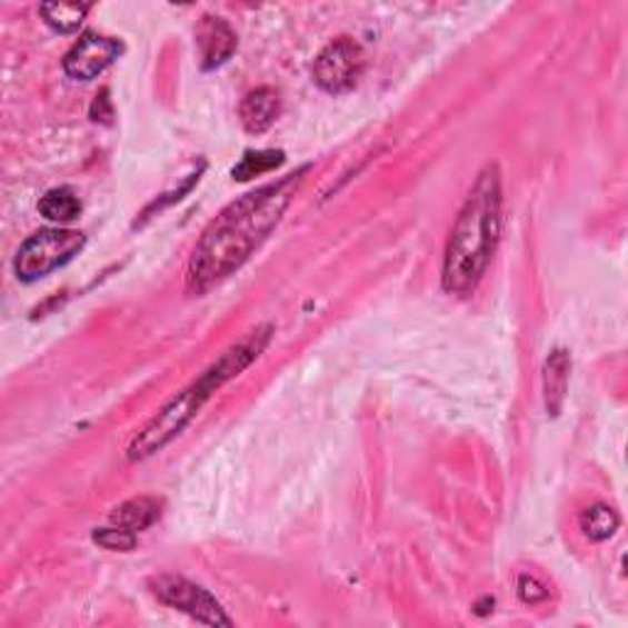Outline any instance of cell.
I'll return each mask as SVG.
<instances>
[{
    "mask_svg": "<svg viewBox=\"0 0 628 628\" xmlns=\"http://www.w3.org/2000/svg\"><path fill=\"white\" fill-rule=\"evenodd\" d=\"M302 175L305 170L258 187L256 192L243 195L223 209L201 233L189 256L187 288L201 295L231 278L278 227L295 197V189L302 182Z\"/></svg>",
    "mask_w": 628,
    "mask_h": 628,
    "instance_id": "1",
    "label": "cell"
},
{
    "mask_svg": "<svg viewBox=\"0 0 628 628\" xmlns=\"http://www.w3.org/2000/svg\"><path fill=\"white\" fill-rule=\"evenodd\" d=\"M504 223V189L496 165H486L449 231L442 263L447 292L467 295L479 286L489 268Z\"/></svg>",
    "mask_w": 628,
    "mask_h": 628,
    "instance_id": "2",
    "label": "cell"
},
{
    "mask_svg": "<svg viewBox=\"0 0 628 628\" xmlns=\"http://www.w3.org/2000/svg\"><path fill=\"white\" fill-rule=\"evenodd\" d=\"M270 339L272 327L263 325L248 331L239 341H233L197 381L189 383L182 393H177L168 406L136 435V440L128 447V459L143 461L168 447L175 437H180L187 425L197 418L199 410L205 408V402L215 396L221 386H227L236 376H241L248 366L266 351Z\"/></svg>",
    "mask_w": 628,
    "mask_h": 628,
    "instance_id": "3",
    "label": "cell"
},
{
    "mask_svg": "<svg viewBox=\"0 0 628 628\" xmlns=\"http://www.w3.org/2000/svg\"><path fill=\"white\" fill-rule=\"evenodd\" d=\"M84 243V233L74 229H42L32 233L16 256V276L22 282H34L50 276L52 270L67 266L69 260L79 256Z\"/></svg>",
    "mask_w": 628,
    "mask_h": 628,
    "instance_id": "4",
    "label": "cell"
},
{
    "mask_svg": "<svg viewBox=\"0 0 628 628\" xmlns=\"http://www.w3.org/2000/svg\"><path fill=\"white\" fill-rule=\"evenodd\" d=\"M366 69L363 47L351 38H337L329 42L315 59L312 74L327 93H343L359 84Z\"/></svg>",
    "mask_w": 628,
    "mask_h": 628,
    "instance_id": "5",
    "label": "cell"
},
{
    "mask_svg": "<svg viewBox=\"0 0 628 628\" xmlns=\"http://www.w3.org/2000/svg\"><path fill=\"white\" fill-rule=\"evenodd\" d=\"M150 587L152 595H156L162 604H168V607L177 611L189 614L199 624L231 626V619L223 614L221 604L211 597L205 587L189 582L185 577L160 575L156 579H150Z\"/></svg>",
    "mask_w": 628,
    "mask_h": 628,
    "instance_id": "6",
    "label": "cell"
},
{
    "mask_svg": "<svg viewBox=\"0 0 628 628\" xmlns=\"http://www.w3.org/2000/svg\"><path fill=\"white\" fill-rule=\"evenodd\" d=\"M123 47L113 38H103L97 32L81 34L79 42L67 52L64 57V72L79 79V81H91L99 74H103L118 57H121Z\"/></svg>",
    "mask_w": 628,
    "mask_h": 628,
    "instance_id": "7",
    "label": "cell"
},
{
    "mask_svg": "<svg viewBox=\"0 0 628 628\" xmlns=\"http://www.w3.org/2000/svg\"><path fill=\"white\" fill-rule=\"evenodd\" d=\"M197 44H199V57L201 67L205 69H217L223 62H229L231 54L239 47L236 32L223 18L207 16L199 22L197 28Z\"/></svg>",
    "mask_w": 628,
    "mask_h": 628,
    "instance_id": "8",
    "label": "cell"
},
{
    "mask_svg": "<svg viewBox=\"0 0 628 628\" xmlns=\"http://www.w3.org/2000/svg\"><path fill=\"white\" fill-rule=\"evenodd\" d=\"M280 109H282L280 91L272 87H260V89H253L241 101L239 116L248 133L260 136V133H266V130H270L272 123L278 121Z\"/></svg>",
    "mask_w": 628,
    "mask_h": 628,
    "instance_id": "9",
    "label": "cell"
},
{
    "mask_svg": "<svg viewBox=\"0 0 628 628\" xmlns=\"http://www.w3.org/2000/svg\"><path fill=\"white\" fill-rule=\"evenodd\" d=\"M570 353L565 349L552 351L548 361H545V373H542V386H545V408L550 415H557L565 402L567 383H570Z\"/></svg>",
    "mask_w": 628,
    "mask_h": 628,
    "instance_id": "10",
    "label": "cell"
},
{
    "mask_svg": "<svg viewBox=\"0 0 628 628\" xmlns=\"http://www.w3.org/2000/svg\"><path fill=\"white\" fill-rule=\"evenodd\" d=\"M162 516V504L152 496H138V499H130L113 508L111 524L123 526L133 532L148 530L150 526H156Z\"/></svg>",
    "mask_w": 628,
    "mask_h": 628,
    "instance_id": "11",
    "label": "cell"
},
{
    "mask_svg": "<svg viewBox=\"0 0 628 628\" xmlns=\"http://www.w3.org/2000/svg\"><path fill=\"white\" fill-rule=\"evenodd\" d=\"M40 215L54 223H69L81 215V199L74 189L54 187L40 199Z\"/></svg>",
    "mask_w": 628,
    "mask_h": 628,
    "instance_id": "12",
    "label": "cell"
},
{
    "mask_svg": "<svg viewBox=\"0 0 628 628\" xmlns=\"http://www.w3.org/2000/svg\"><path fill=\"white\" fill-rule=\"evenodd\" d=\"M619 524H621L619 514H616L614 508L607 504H595L591 508H587L582 516H579V526H582L585 536L595 542L609 540L616 532V528H619Z\"/></svg>",
    "mask_w": 628,
    "mask_h": 628,
    "instance_id": "13",
    "label": "cell"
},
{
    "mask_svg": "<svg viewBox=\"0 0 628 628\" xmlns=\"http://www.w3.org/2000/svg\"><path fill=\"white\" fill-rule=\"evenodd\" d=\"M89 6H79V3H42L40 6V16L44 18L47 26L57 32H77L84 22Z\"/></svg>",
    "mask_w": 628,
    "mask_h": 628,
    "instance_id": "14",
    "label": "cell"
},
{
    "mask_svg": "<svg viewBox=\"0 0 628 628\" xmlns=\"http://www.w3.org/2000/svg\"><path fill=\"white\" fill-rule=\"evenodd\" d=\"M282 162H286V152L282 150H256V152L251 150V152H246L239 165H236L233 177L239 182L253 180V177L278 170Z\"/></svg>",
    "mask_w": 628,
    "mask_h": 628,
    "instance_id": "15",
    "label": "cell"
},
{
    "mask_svg": "<svg viewBox=\"0 0 628 628\" xmlns=\"http://www.w3.org/2000/svg\"><path fill=\"white\" fill-rule=\"evenodd\" d=\"M93 542L101 545L103 550H113V552H130L136 548V532L128 530L123 526H111V528H99L93 532Z\"/></svg>",
    "mask_w": 628,
    "mask_h": 628,
    "instance_id": "16",
    "label": "cell"
},
{
    "mask_svg": "<svg viewBox=\"0 0 628 628\" xmlns=\"http://www.w3.org/2000/svg\"><path fill=\"white\" fill-rule=\"evenodd\" d=\"M518 595L528 604H538L542 599H548V589H545L536 577H520L518 582Z\"/></svg>",
    "mask_w": 628,
    "mask_h": 628,
    "instance_id": "17",
    "label": "cell"
}]
</instances>
